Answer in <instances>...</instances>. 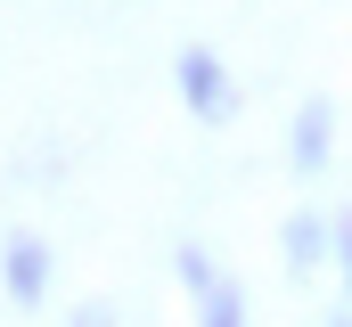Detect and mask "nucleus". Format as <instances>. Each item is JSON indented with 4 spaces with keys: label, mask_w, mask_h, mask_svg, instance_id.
<instances>
[{
    "label": "nucleus",
    "mask_w": 352,
    "mask_h": 327,
    "mask_svg": "<svg viewBox=\"0 0 352 327\" xmlns=\"http://www.w3.org/2000/svg\"><path fill=\"white\" fill-rule=\"evenodd\" d=\"M50 278H58L50 238H41V229H8V245H0V286H8V303H16V311H41V303H50Z\"/></svg>",
    "instance_id": "4"
},
{
    "label": "nucleus",
    "mask_w": 352,
    "mask_h": 327,
    "mask_svg": "<svg viewBox=\"0 0 352 327\" xmlns=\"http://www.w3.org/2000/svg\"><path fill=\"white\" fill-rule=\"evenodd\" d=\"M328 327H352V311H344V303H336V311H328Z\"/></svg>",
    "instance_id": "8"
},
{
    "label": "nucleus",
    "mask_w": 352,
    "mask_h": 327,
    "mask_svg": "<svg viewBox=\"0 0 352 327\" xmlns=\"http://www.w3.org/2000/svg\"><path fill=\"white\" fill-rule=\"evenodd\" d=\"M328 253H336V213L295 205V213L278 221V262H287V278H320V270H328Z\"/></svg>",
    "instance_id": "5"
},
{
    "label": "nucleus",
    "mask_w": 352,
    "mask_h": 327,
    "mask_svg": "<svg viewBox=\"0 0 352 327\" xmlns=\"http://www.w3.org/2000/svg\"><path fill=\"white\" fill-rule=\"evenodd\" d=\"M173 270H180V295H188V319H197V327H254V311H246V278H230L197 238H180Z\"/></svg>",
    "instance_id": "1"
},
{
    "label": "nucleus",
    "mask_w": 352,
    "mask_h": 327,
    "mask_svg": "<svg viewBox=\"0 0 352 327\" xmlns=\"http://www.w3.org/2000/svg\"><path fill=\"white\" fill-rule=\"evenodd\" d=\"M328 270H336V286H344L336 303H344V311H352V205H344V213H336V253H328Z\"/></svg>",
    "instance_id": "6"
},
{
    "label": "nucleus",
    "mask_w": 352,
    "mask_h": 327,
    "mask_svg": "<svg viewBox=\"0 0 352 327\" xmlns=\"http://www.w3.org/2000/svg\"><path fill=\"white\" fill-rule=\"evenodd\" d=\"M336 139H344V115H336V98H295V115H287V172L295 180H320L328 164H336Z\"/></svg>",
    "instance_id": "3"
},
{
    "label": "nucleus",
    "mask_w": 352,
    "mask_h": 327,
    "mask_svg": "<svg viewBox=\"0 0 352 327\" xmlns=\"http://www.w3.org/2000/svg\"><path fill=\"white\" fill-rule=\"evenodd\" d=\"M66 327H115V303H107V295H90V303L66 311Z\"/></svg>",
    "instance_id": "7"
},
{
    "label": "nucleus",
    "mask_w": 352,
    "mask_h": 327,
    "mask_svg": "<svg viewBox=\"0 0 352 327\" xmlns=\"http://www.w3.org/2000/svg\"><path fill=\"white\" fill-rule=\"evenodd\" d=\"M173 90H180V106H188L205 131L238 123V98H246V90H238V66H230L213 41H188V49L173 58Z\"/></svg>",
    "instance_id": "2"
}]
</instances>
